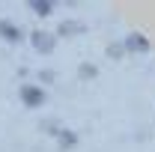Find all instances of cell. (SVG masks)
I'll list each match as a JSON object with an SVG mask.
<instances>
[{"mask_svg": "<svg viewBox=\"0 0 155 152\" xmlns=\"http://www.w3.org/2000/svg\"><path fill=\"white\" fill-rule=\"evenodd\" d=\"M0 36L3 39H9V42H18V30H15V24H12V21H0Z\"/></svg>", "mask_w": 155, "mask_h": 152, "instance_id": "obj_3", "label": "cell"}, {"mask_svg": "<svg viewBox=\"0 0 155 152\" xmlns=\"http://www.w3.org/2000/svg\"><path fill=\"white\" fill-rule=\"evenodd\" d=\"M21 101L27 107H39V104H45V90L36 87V84H24L21 87Z\"/></svg>", "mask_w": 155, "mask_h": 152, "instance_id": "obj_1", "label": "cell"}, {"mask_svg": "<svg viewBox=\"0 0 155 152\" xmlns=\"http://www.w3.org/2000/svg\"><path fill=\"white\" fill-rule=\"evenodd\" d=\"M54 42H57L54 33H48V30H33V45H36V51H42V54H45V51H51V48H54Z\"/></svg>", "mask_w": 155, "mask_h": 152, "instance_id": "obj_2", "label": "cell"}, {"mask_svg": "<svg viewBox=\"0 0 155 152\" xmlns=\"http://www.w3.org/2000/svg\"><path fill=\"white\" fill-rule=\"evenodd\" d=\"M128 45H131V51H143V48H149V45H146V39L137 36V33H131V36H128Z\"/></svg>", "mask_w": 155, "mask_h": 152, "instance_id": "obj_4", "label": "cell"}]
</instances>
